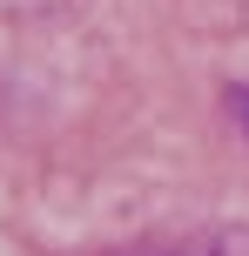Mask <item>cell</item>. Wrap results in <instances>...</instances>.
Masks as SVG:
<instances>
[{
    "label": "cell",
    "instance_id": "1",
    "mask_svg": "<svg viewBox=\"0 0 249 256\" xmlns=\"http://www.w3.org/2000/svg\"><path fill=\"white\" fill-rule=\"evenodd\" d=\"M236 108H243V122H249V88H243V94H236Z\"/></svg>",
    "mask_w": 249,
    "mask_h": 256
}]
</instances>
